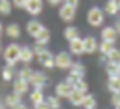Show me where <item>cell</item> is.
I'll list each match as a JSON object with an SVG mask.
<instances>
[{
  "mask_svg": "<svg viewBox=\"0 0 120 109\" xmlns=\"http://www.w3.org/2000/svg\"><path fill=\"white\" fill-rule=\"evenodd\" d=\"M114 30H116V33L120 36V20H117L116 23H114Z\"/></svg>",
  "mask_w": 120,
  "mask_h": 109,
  "instance_id": "39",
  "label": "cell"
},
{
  "mask_svg": "<svg viewBox=\"0 0 120 109\" xmlns=\"http://www.w3.org/2000/svg\"><path fill=\"white\" fill-rule=\"evenodd\" d=\"M120 103V94H112L111 95V105L112 106H116Z\"/></svg>",
  "mask_w": 120,
  "mask_h": 109,
  "instance_id": "35",
  "label": "cell"
},
{
  "mask_svg": "<svg viewBox=\"0 0 120 109\" xmlns=\"http://www.w3.org/2000/svg\"><path fill=\"white\" fill-rule=\"evenodd\" d=\"M42 28H44V25H42L38 19H31V20L27 22V33L31 36V38H36L38 33H39Z\"/></svg>",
  "mask_w": 120,
  "mask_h": 109,
  "instance_id": "12",
  "label": "cell"
},
{
  "mask_svg": "<svg viewBox=\"0 0 120 109\" xmlns=\"http://www.w3.org/2000/svg\"><path fill=\"white\" fill-rule=\"evenodd\" d=\"M112 2H114V3H116L117 6H119V9H120V0H112Z\"/></svg>",
  "mask_w": 120,
  "mask_h": 109,
  "instance_id": "43",
  "label": "cell"
},
{
  "mask_svg": "<svg viewBox=\"0 0 120 109\" xmlns=\"http://www.w3.org/2000/svg\"><path fill=\"white\" fill-rule=\"evenodd\" d=\"M106 59H108V62H114V64H120V50L119 48H112L111 50V53L106 56Z\"/></svg>",
  "mask_w": 120,
  "mask_h": 109,
  "instance_id": "30",
  "label": "cell"
},
{
  "mask_svg": "<svg viewBox=\"0 0 120 109\" xmlns=\"http://www.w3.org/2000/svg\"><path fill=\"white\" fill-rule=\"evenodd\" d=\"M119 20H120V11H119Z\"/></svg>",
  "mask_w": 120,
  "mask_h": 109,
  "instance_id": "46",
  "label": "cell"
},
{
  "mask_svg": "<svg viewBox=\"0 0 120 109\" xmlns=\"http://www.w3.org/2000/svg\"><path fill=\"white\" fill-rule=\"evenodd\" d=\"M36 59H38V62H39L44 69H53L55 67V56H53V53L49 52L47 48H45L42 53H39V55L36 56Z\"/></svg>",
  "mask_w": 120,
  "mask_h": 109,
  "instance_id": "6",
  "label": "cell"
},
{
  "mask_svg": "<svg viewBox=\"0 0 120 109\" xmlns=\"http://www.w3.org/2000/svg\"><path fill=\"white\" fill-rule=\"evenodd\" d=\"M50 6H61L64 3V0H47Z\"/></svg>",
  "mask_w": 120,
  "mask_h": 109,
  "instance_id": "37",
  "label": "cell"
},
{
  "mask_svg": "<svg viewBox=\"0 0 120 109\" xmlns=\"http://www.w3.org/2000/svg\"><path fill=\"white\" fill-rule=\"evenodd\" d=\"M20 47L22 45H19L16 42H11L3 48V59L8 65H13L14 67L20 61Z\"/></svg>",
  "mask_w": 120,
  "mask_h": 109,
  "instance_id": "1",
  "label": "cell"
},
{
  "mask_svg": "<svg viewBox=\"0 0 120 109\" xmlns=\"http://www.w3.org/2000/svg\"><path fill=\"white\" fill-rule=\"evenodd\" d=\"M73 89H75V90L83 92V94H87V90H89V86H87V83L84 81V78H80L75 84H73Z\"/></svg>",
  "mask_w": 120,
  "mask_h": 109,
  "instance_id": "32",
  "label": "cell"
},
{
  "mask_svg": "<svg viewBox=\"0 0 120 109\" xmlns=\"http://www.w3.org/2000/svg\"><path fill=\"white\" fill-rule=\"evenodd\" d=\"M45 50V45H42V44L39 42H34V45H33V52H34V56H38L39 53H42Z\"/></svg>",
  "mask_w": 120,
  "mask_h": 109,
  "instance_id": "33",
  "label": "cell"
},
{
  "mask_svg": "<svg viewBox=\"0 0 120 109\" xmlns=\"http://www.w3.org/2000/svg\"><path fill=\"white\" fill-rule=\"evenodd\" d=\"M114 109H120V103H119V105H116V106H114Z\"/></svg>",
  "mask_w": 120,
  "mask_h": 109,
  "instance_id": "45",
  "label": "cell"
},
{
  "mask_svg": "<svg viewBox=\"0 0 120 109\" xmlns=\"http://www.w3.org/2000/svg\"><path fill=\"white\" fill-rule=\"evenodd\" d=\"M0 109H5V101H2V98H0Z\"/></svg>",
  "mask_w": 120,
  "mask_h": 109,
  "instance_id": "41",
  "label": "cell"
},
{
  "mask_svg": "<svg viewBox=\"0 0 120 109\" xmlns=\"http://www.w3.org/2000/svg\"><path fill=\"white\" fill-rule=\"evenodd\" d=\"M30 100L33 105H38V103H41V101L45 100L44 97V90H41V89H33L30 94Z\"/></svg>",
  "mask_w": 120,
  "mask_h": 109,
  "instance_id": "26",
  "label": "cell"
},
{
  "mask_svg": "<svg viewBox=\"0 0 120 109\" xmlns=\"http://www.w3.org/2000/svg\"><path fill=\"white\" fill-rule=\"evenodd\" d=\"M100 36H101V41H109V42H114V44H116L117 38H119V34L114 30V26H105V28H101Z\"/></svg>",
  "mask_w": 120,
  "mask_h": 109,
  "instance_id": "13",
  "label": "cell"
},
{
  "mask_svg": "<svg viewBox=\"0 0 120 109\" xmlns=\"http://www.w3.org/2000/svg\"><path fill=\"white\" fill-rule=\"evenodd\" d=\"M73 64V59H72V55L67 52H59L56 56H55V67H58L61 70H69Z\"/></svg>",
  "mask_w": 120,
  "mask_h": 109,
  "instance_id": "4",
  "label": "cell"
},
{
  "mask_svg": "<svg viewBox=\"0 0 120 109\" xmlns=\"http://www.w3.org/2000/svg\"><path fill=\"white\" fill-rule=\"evenodd\" d=\"M119 67H120V64H119Z\"/></svg>",
  "mask_w": 120,
  "mask_h": 109,
  "instance_id": "47",
  "label": "cell"
},
{
  "mask_svg": "<svg viewBox=\"0 0 120 109\" xmlns=\"http://www.w3.org/2000/svg\"><path fill=\"white\" fill-rule=\"evenodd\" d=\"M69 73L75 75V76H78V78H84V75H86V65L81 64V62H73L72 67L69 69Z\"/></svg>",
  "mask_w": 120,
  "mask_h": 109,
  "instance_id": "19",
  "label": "cell"
},
{
  "mask_svg": "<svg viewBox=\"0 0 120 109\" xmlns=\"http://www.w3.org/2000/svg\"><path fill=\"white\" fill-rule=\"evenodd\" d=\"M81 108L83 109H97V100H95V97L90 95V94H86Z\"/></svg>",
  "mask_w": 120,
  "mask_h": 109,
  "instance_id": "28",
  "label": "cell"
},
{
  "mask_svg": "<svg viewBox=\"0 0 120 109\" xmlns=\"http://www.w3.org/2000/svg\"><path fill=\"white\" fill-rule=\"evenodd\" d=\"M62 36H64V39L67 41V42H70V41L76 39V38H80V30L76 28V26H66L64 28V31H62Z\"/></svg>",
  "mask_w": 120,
  "mask_h": 109,
  "instance_id": "17",
  "label": "cell"
},
{
  "mask_svg": "<svg viewBox=\"0 0 120 109\" xmlns=\"http://www.w3.org/2000/svg\"><path fill=\"white\" fill-rule=\"evenodd\" d=\"M55 92H56V97H59V98H69L70 94L73 92V87L67 83V81H61V83L56 84Z\"/></svg>",
  "mask_w": 120,
  "mask_h": 109,
  "instance_id": "10",
  "label": "cell"
},
{
  "mask_svg": "<svg viewBox=\"0 0 120 109\" xmlns=\"http://www.w3.org/2000/svg\"><path fill=\"white\" fill-rule=\"evenodd\" d=\"M83 44H84V55H94L95 52H98V41L94 36L84 38Z\"/></svg>",
  "mask_w": 120,
  "mask_h": 109,
  "instance_id": "11",
  "label": "cell"
},
{
  "mask_svg": "<svg viewBox=\"0 0 120 109\" xmlns=\"http://www.w3.org/2000/svg\"><path fill=\"white\" fill-rule=\"evenodd\" d=\"M3 25H2V23H0V38H2V34H3Z\"/></svg>",
  "mask_w": 120,
  "mask_h": 109,
  "instance_id": "42",
  "label": "cell"
},
{
  "mask_svg": "<svg viewBox=\"0 0 120 109\" xmlns=\"http://www.w3.org/2000/svg\"><path fill=\"white\" fill-rule=\"evenodd\" d=\"M28 89H30V83H28L27 79H22V78H16L13 83V92H16L17 95L23 97L25 94L28 92Z\"/></svg>",
  "mask_w": 120,
  "mask_h": 109,
  "instance_id": "9",
  "label": "cell"
},
{
  "mask_svg": "<svg viewBox=\"0 0 120 109\" xmlns=\"http://www.w3.org/2000/svg\"><path fill=\"white\" fill-rule=\"evenodd\" d=\"M64 3L72 6V8H78L80 6V0H64Z\"/></svg>",
  "mask_w": 120,
  "mask_h": 109,
  "instance_id": "36",
  "label": "cell"
},
{
  "mask_svg": "<svg viewBox=\"0 0 120 109\" xmlns=\"http://www.w3.org/2000/svg\"><path fill=\"white\" fill-rule=\"evenodd\" d=\"M34 58V52H33V47H28V45H22L20 47V62L23 64H30Z\"/></svg>",
  "mask_w": 120,
  "mask_h": 109,
  "instance_id": "14",
  "label": "cell"
},
{
  "mask_svg": "<svg viewBox=\"0 0 120 109\" xmlns=\"http://www.w3.org/2000/svg\"><path fill=\"white\" fill-rule=\"evenodd\" d=\"M34 109H50L49 106H47V103L44 101H41V103H38V105H34Z\"/></svg>",
  "mask_w": 120,
  "mask_h": 109,
  "instance_id": "38",
  "label": "cell"
},
{
  "mask_svg": "<svg viewBox=\"0 0 120 109\" xmlns=\"http://www.w3.org/2000/svg\"><path fill=\"white\" fill-rule=\"evenodd\" d=\"M86 20L90 26L98 28L105 23V11L98 6H92V8H89V11L86 14Z\"/></svg>",
  "mask_w": 120,
  "mask_h": 109,
  "instance_id": "2",
  "label": "cell"
},
{
  "mask_svg": "<svg viewBox=\"0 0 120 109\" xmlns=\"http://www.w3.org/2000/svg\"><path fill=\"white\" fill-rule=\"evenodd\" d=\"M5 33H6V36L11 38V39H19L20 34H22V30H20V26H19L16 22H13V23H9V25L5 28Z\"/></svg>",
  "mask_w": 120,
  "mask_h": 109,
  "instance_id": "16",
  "label": "cell"
},
{
  "mask_svg": "<svg viewBox=\"0 0 120 109\" xmlns=\"http://www.w3.org/2000/svg\"><path fill=\"white\" fill-rule=\"evenodd\" d=\"M84 95H86V94H83V92L75 90V89H73V92L70 94V97H69L67 100L70 101L72 106H75V108H81V106H83V101H84Z\"/></svg>",
  "mask_w": 120,
  "mask_h": 109,
  "instance_id": "15",
  "label": "cell"
},
{
  "mask_svg": "<svg viewBox=\"0 0 120 109\" xmlns=\"http://www.w3.org/2000/svg\"><path fill=\"white\" fill-rule=\"evenodd\" d=\"M114 47H116L114 42H109V41H101V42H98V52L101 53L103 56H108Z\"/></svg>",
  "mask_w": 120,
  "mask_h": 109,
  "instance_id": "23",
  "label": "cell"
},
{
  "mask_svg": "<svg viewBox=\"0 0 120 109\" xmlns=\"http://www.w3.org/2000/svg\"><path fill=\"white\" fill-rule=\"evenodd\" d=\"M105 72H106L108 78L120 76V67H119V64H114V62H106V65H105Z\"/></svg>",
  "mask_w": 120,
  "mask_h": 109,
  "instance_id": "22",
  "label": "cell"
},
{
  "mask_svg": "<svg viewBox=\"0 0 120 109\" xmlns=\"http://www.w3.org/2000/svg\"><path fill=\"white\" fill-rule=\"evenodd\" d=\"M108 90L111 94H120V76L108 78Z\"/></svg>",
  "mask_w": 120,
  "mask_h": 109,
  "instance_id": "21",
  "label": "cell"
},
{
  "mask_svg": "<svg viewBox=\"0 0 120 109\" xmlns=\"http://www.w3.org/2000/svg\"><path fill=\"white\" fill-rule=\"evenodd\" d=\"M50 38H52V34H50V30L49 28H42V30L38 33V36L34 38V41L36 42H39V44H42V45H47V44L50 42Z\"/></svg>",
  "mask_w": 120,
  "mask_h": 109,
  "instance_id": "20",
  "label": "cell"
},
{
  "mask_svg": "<svg viewBox=\"0 0 120 109\" xmlns=\"http://www.w3.org/2000/svg\"><path fill=\"white\" fill-rule=\"evenodd\" d=\"M23 9L30 16H39L42 13V9H44V0H27Z\"/></svg>",
  "mask_w": 120,
  "mask_h": 109,
  "instance_id": "7",
  "label": "cell"
},
{
  "mask_svg": "<svg viewBox=\"0 0 120 109\" xmlns=\"http://www.w3.org/2000/svg\"><path fill=\"white\" fill-rule=\"evenodd\" d=\"M5 106H8V108L13 109L14 106H17L19 103H22V97L17 95L16 92H11V94H8V95L5 97Z\"/></svg>",
  "mask_w": 120,
  "mask_h": 109,
  "instance_id": "18",
  "label": "cell"
},
{
  "mask_svg": "<svg viewBox=\"0 0 120 109\" xmlns=\"http://www.w3.org/2000/svg\"><path fill=\"white\" fill-rule=\"evenodd\" d=\"M28 83H30V86L34 87V89L44 90V87L47 86V83H49V76H47L44 72H41V70H33L31 78H30Z\"/></svg>",
  "mask_w": 120,
  "mask_h": 109,
  "instance_id": "3",
  "label": "cell"
},
{
  "mask_svg": "<svg viewBox=\"0 0 120 109\" xmlns=\"http://www.w3.org/2000/svg\"><path fill=\"white\" fill-rule=\"evenodd\" d=\"M103 11H105V14H108V16H117L120 9L112 0H108L106 3H105V6H103Z\"/></svg>",
  "mask_w": 120,
  "mask_h": 109,
  "instance_id": "24",
  "label": "cell"
},
{
  "mask_svg": "<svg viewBox=\"0 0 120 109\" xmlns=\"http://www.w3.org/2000/svg\"><path fill=\"white\" fill-rule=\"evenodd\" d=\"M11 11H13V2L11 0H0V14L9 16Z\"/></svg>",
  "mask_w": 120,
  "mask_h": 109,
  "instance_id": "29",
  "label": "cell"
},
{
  "mask_svg": "<svg viewBox=\"0 0 120 109\" xmlns=\"http://www.w3.org/2000/svg\"><path fill=\"white\" fill-rule=\"evenodd\" d=\"M59 19H61L62 22H66V23H70V22L75 20L76 17V8H72V6H69V5L62 3L61 6H59Z\"/></svg>",
  "mask_w": 120,
  "mask_h": 109,
  "instance_id": "5",
  "label": "cell"
},
{
  "mask_svg": "<svg viewBox=\"0 0 120 109\" xmlns=\"http://www.w3.org/2000/svg\"><path fill=\"white\" fill-rule=\"evenodd\" d=\"M69 50H70V55L73 56H83L84 55V44L81 38H76V39L70 41L69 42Z\"/></svg>",
  "mask_w": 120,
  "mask_h": 109,
  "instance_id": "8",
  "label": "cell"
},
{
  "mask_svg": "<svg viewBox=\"0 0 120 109\" xmlns=\"http://www.w3.org/2000/svg\"><path fill=\"white\" fill-rule=\"evenodd\" d=\"M45 103L50 109H61V98L56 95H49L45 97Z\"/></svg>",
  "mask_w": 120,
  "mask_h": 109,
  "instance_id": "25",
  "label": "cell"
},
{
  "mask_svg": "<svg viewBox=\"0 0 120 109\" xmlns=\"http://www.w3.org/2000/svg\"><path fill=\"white\" fill-rule=\"evenodd\" d=\"M2 52H3V45H2V41H0V55H2Z\"/></svg>",
  "mask_w": 120,
  "mask_h": 109,
  "instance_id": "44",
  "label": "cell"
},
{
  "mask_svg": "<svg viewBox=\"0 0 120 109\" xmlns=\"http://www.w3.org/2000/svg\"><path fill=\"white\" fill-rule=\"evenodd\" d=\"M11 2H13V6H16L19 9H23L25 3H27V0H11Z\"/></svg>",
  "mask_w": 120,
  "mask_h": 109,
  "instance_id": "34",
  "label": "cell"
},
{
  "mask_svg": "<svg viewBox=\"0 0 120 109\" xmlns=\"http://www.w3.org/2000/svg\"><path fill=\"white\" fill-rule=\"evenodd\" d=\"M2 79H3V81H6V83L14 79V67H13V65H8V64H6L3 69H2Z\"/></svg>",
  "mask_w": 120,
  "mask_h": 109,
  "instance_id": "27",
  "label": "cell"
},
{
  "mask_svg": "<svg viewBox=\"0 0 120 109\" xmlns=\"http://www.w3.org/2000/svg\"><path fill=\"white\" fill-rule=\"evenodd\" d=\"M13 109H28V106L27 105H23V103H19L17 106H14Z\"/></svg>",
  "mask_w": 120,
  "mask_h": 109,
  "instance_id": "40",
  "label": "cell"
},
{
  "mask_svg": "<svg viewBox=\"0 0 120 109\" xmlns=\"http://www.w3.org/2000/svg\"><path fill=\"white\" fill-rule=\"evenodd\" d=\"M31 73H33V69H31V67H28V64H25V67H22V69L19 70L17 76H19V78H22V79H27V81H30Z\"/></svg>",
  "mask_w": 120,
  "mask_h": 109,
  "instance_id": "31",
  "label": "cell"
}]
</instances>
